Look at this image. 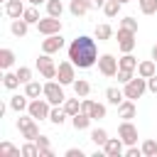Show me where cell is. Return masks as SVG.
I'll return each instance as SVG.
<instances>
[{"instance_id":"39","label":"cell","mask_w":157,"mask_h":157,"mask_svg":"<svg viewBox=\"0 0 157 157\" xmlns=\"http://www.w3.org/2000/svg\"><path fill=\"white\" fill-rule=\"evenodd\" d=\"M115 76H118V83H123V86H125V83L132 78V71H130V69H118V74H115Z\"/></svg>"},{"instance_id":"27","label":"cell","mask_w":157,"mask_h":157,"mask_svg":"<svg viewBox=\"0 0 157 157\" xmlns=\"http://www.w3.org/2000/svg\"><path fill=\"white\" fill-rule=\"evenodd\" d=\"M20 83H22V81H20V76H17V74H10V71H5V76H2V86H5V88L15 91Z\"/></svg>"},{"instance_id":"21","label":"cell","mask_w":157,"mask_h":157,"mask_svg":"<svg viewBox=\"0 0 157 157\" xmlns=\"http://www.w3.org/2000/svg\"><path fill=\"white\" fill-rule=\"evenodd\" d=\"M27 29H29V22H25L22 17L12 20V25H10V32H12L15 37H25V34H27Z\"/></svg>"},{"instance_id":"46","label":"cell","mask_w":157,"mask_h":157,"mask_svg":"<svg viewBox=\"0 0 157 157\" xmlns=\"http://www.w3.org/2000/svg\"><path fill=\"white\" fill-rule=\"evenodd\" d=\"M91 5H93V7H103V5H105V0H91Z\"/></svg>"},{"instance_id":"25","label":"cell","mask_w":157,"mask_h":157,"mask_svg":"<svg viewBox=\"0 0 157 157\" xmlns=\"http://www.w3.org/2000/svg\"><path fill=\"white\" fill-rule=\"evenodd\" d=\"M120 7H123V2H120V0H105L103 12H105V17H115V15L120 12Z\"/></svg>"},{"instance_id":"20","label":"cell","mask_w":157,"mask_h":157,"mask_svg":"<svg viewBox=\"0 0 157 157\" xmlns=\"http://www.w3.org/2000/svg\"><path fill=\"white\" fill-rule=\"evenodd\" d=\"M27 98H29L27 93H25V96H12V98H10V108H12L15 113L27 110V108H29V101H27Z\"/></svg>"},{"instance_id":"17","label":"cell","mask_w":157,"mask_h":157,"mask_svg":"<svg viewBox=\"0 0 157 157\" xmlns=\"http://www.w3.org/2000/svg\"><path fill=\"white\" fill-rule=\"evenodd\" d=\"M91 7H93V5H91V0H71V5H69V10H71V15H74V17L86 15Z\"/></svg>"},{"instance_id":"15","label":"cell","mask_w":157,"mask_h":157,"mask_svg":"<svg viewBox=\"0 0 157 157\" xmlns=\"http://www.w3.org/2000/svg\"><path fill=\"white\" fill-rule=\"evenodd\" d=\"M155 74H157V61H155V59H147V61H140V64H137V76L150 78V76H155Z\"/></svg>"},{"instance_id":"5","label":"cell","mask_w":157,"mask_h":157,"mask_svg":"<svg viewBox=\"0 0 157 157\" xmlns=\"http://www.w3.org/2000/svg\"><path fill=\"white\" fill-rule=\"evenodd\" d=\"M123 91H125V98H132V101H135V98H140V96L147 91V78H142V76L135 78V76H132V78L125 83Z\"/></svg>"},{"instance_id":"19","label":"cell","mask_w":157,"mask_h":157,"mask_svg":"<svg viewBox=\"0 0 157 157\" xmlns=\"http://www.w3.org/2000/svg\"><path fill=\"white\" fill-rule=\"evenodd\" d=\"M91 120H93V118H91L88 113H83V110L76 113V115H71V125H74L76 130H86V128L91 125Z\"/></svg>"},{"instance_id":"30","label":"cell","mask_w":157,"mask_h":157,"mask_svg":"<svg viewBox=\"0 0 157 157\" xmlns=\"http://www.w3.org/2000/svg\"><path fill=\"white\" fill-rule=\"evenodd\" d=\"M64 110L69 113V118L76 115V113H81V103H78V98H66V101H64Z\"/></svg>"},{"instance_id":"31","label":"cell","mask_w":157,"mask_h":157,"mask_svg":"<svg viewBox=\"0 0 157 157\" xmlns=\"http://www.w3.org/2000/svg\"><path fill=\"white\" fill-rule=\"evenodd\" d=\"M91 140H93L98 147H103V145L108 142V132H105L103 128H96V130H91Z\"/></svg>"},{"instance_id":"9","label":"cell","mask_w":157,"mask_h":157,"mask_svg":"<svg viewBox=\"0 0 157 157\" xmlns=\"http://www.w3.org/2000/svg\"><path fill=\"white\" fill-rule=\"evenodd\" d=\"M56 78H59V83H64V86H69V83H74V81H76L74 61H71V59H69V61H61V64L56 66Z\"/></svg>"},{"instance_id":"42","label":"cell","mask_w":157,"mask_h":157,"mask_svg":"<svg viewBox=\"0 0 157 157\" xmlns=\"http://www.w3.org/2000/svg\"><path fill=\"white\" fill-rule=\"evenodd\" d=\"M66 157H83V150L81 147H69L66 150Z\"/></svg>"},{"instance_id":"6","label":"cell","mask_w":157,"mask_h":157,"mask_svg":"<svg viewBox=\"0 0 157 157\" xmlns=\"http://www.w3.org/2000/svg\"><path fill=\"white\" fill-rule=\"evenodd\" d=\"M37 29H39V34H44V37H49V34H59V32H61V17H52V15H47L44 20L37 22Z\"/></svg>"},{"instance_id":"4","label":"cell","mask_w":157,"mask_h":157,"mask_svg":"<svg viewBox=\"0 0 157 157\" xmlns=\"http://www.w3.org/2000/svg\"><path fill=\"white\" fill-rule=\"evenodd\" d=\"M64 83H56V81H47L44 83V98L52 103V105H59V103H64L66 101V96H64V88H61Z\"/></svg>"},{"instance_id":"32","label":"cell","mask_w":157,"mask_h":157,"mask_svg":"<svg viewBox=\"0 0 157 157\" xmlns=\"http://www.w3.org/2000/svg\"><path fill=\"white\" fill-rule=\"evenodd\" d=\"M0 155H10V157H20L22 155V150H17L12 142H7V140H2L0 142Z\"/></svg>"},{"instance_id":"41","label":"cell","mask_w":157,"mask_h":157,"mask_svg":"<svg viewBox=\"0 0 157 157\" xmlns=\"http://www.w3.org/2000/svg\"><path fill=\"white\" fill-rule=\"evenodd\" d=\"M142 155V150L140 147H135V145H128V150H125V157H140Z\"/></svg>"},{"instance_id":"26","label":"cell","mask_w":157,"mask_h":157,"mask_svg":"<svg viewBox=\"0 0 157 157\" xmlns=\"http://www.w3.org/2000/svg\"><path fill=\"white\" fill-rule=\"evenodd\" d=\"M113 37V27L110 25H96V39L98 42H105Z\"/></svg>"},{"instance_id":"33","label":"cell","mask_w":157,"mask_h":157,"mask_svg":"<svg viewBox=\"0 0 157 157\" xmlns=\"http://www.w3.org/2000/svg\"><path fill=\"white\" fill-rule=\"evenodd\" d=\"M47 12H49L52 17H61V12H64L61 0H47Z\"/></svg>"},{"instance_id":"35","label":"cell","mask_w":157,"mask_h":157,"mask_svg":"<svg viewBox=\"0 0 157 157\" xmlns=\"http://www.w3.org/2000/svg\"><path fill=\"white\" fill-rule=\"evenodd\" d=\"M140 150H142L145 157H157V140H145Z\"/></svg>"},{"instance_id":"47","label":"cell","mask_w":157,"mask_h":157,"mask_svg":"<svg viewBox=\"0 0 157 157\" xmlns=\"http://www.w3.org/2000/svg\"><path fill=\"white\" fill-rule=\"evenodd\" d=\"M42 2L47 5V0H29V5H42Z\"/></svg>"},{"instance_id":"45","label":"cell","mask_w":157,"mask_h":157,"mask_svg":"<svg viewBox=\"0 0 157 157\" xmlns=\"http://www.w3.org/2000/svg\"><path fill=\"white\" fill-rule=\"evenodd\" d=\"M39 157H54L52 147H39Z\"/></svg>"},{"instance_id":"49","label":"cell","mask_w":157,"mask_h":157,"mask_svg":"<svg viewBox=\"0 0 157 157\" xmlns=\"http://www.w3.org/2000/svg\"><path fill=\"white\" fill-rule=\"evenodd\" d=\"M120 2H130V0H120Z\"/></svg>"},{"instance_id":"8","label":"cell","mask_w":157,"mask_h":157,"mask_svg":"<svg viewBox=\"0 0 157 157\" xmlns=\"http://www.w3.org/2000/svg\"><path fill=\"white\" fill-rule=\"evenodd\" d=\"M118 59L113 56V54H103V56H98V71L103 74V76H115L118 74Z\"/></svg>"},{"instance_id":"2","label":"cell","mask_w":157,"mask_h":157,"mask_svg":"<svg viewBox=\"0 0 157 157\" xmlns=\"http://www.w3.org/2000/svg\"><path fill=\"white\" fill-rule=\"evenodd\" d=\"M52 103L47 101V98H32L29 101V108H27V113L34 118V120H49V113H52V108H49Z\"/></svg>"},{"instance_id":"23","label":"cell","mask_w":157,"mask_h":157,"mask_svg":"<svg viewBox=\"0 0 157 157\" xmlns=\"http://www.w3.org/2000/svg\"><path fill=\"white\" fill-rule=\"evenodd\" d=\"M118 66H120V69H130V71H135V69H137V59L128 52V54H123V56L118 59Z\"/></svg>"},{"instance_id":"48","label":"cell","mask_w":157,"mask_h":157,"mask_svg":"<svg viewBox=\"0 0 157 157\" xmlns=\"http://www.w3.org/2000/svg\"><path fill=\"white\" fill-rule=\"evenodd\" d=\"M152 59H155V61H157V44H155V47H152Z\"/></svg>"},{"instance_id":"36","label":"cell","mask_w":157,"mask_h":157,"mask_svg":"<svg viewBox=\"0 0 157 157\" xmlns=\"http://www.w3.org/2000/svg\"><path fill=\"white\" fill-rule=\"evenodd\" d=\"M22 20H25V22H29V25H37V22H39L42 17H39V12H37V7L32 5V7H27V10H25V15H22Z\"/></svg>"},{"instance_id":"12","label":"cell","mask_w":157,"mask_h":157,"mask_svg":"<svg viewBox=\"0 0 157 157\" xmlns=\"http://www.w3.org/2000/svg\"><path fill=\"white\" fill-rule=\"evenodd\" d=\"M103 155L105 157H120V155H125V142L120 137H108V142L103 145Z\"/></svg>"},{"instance_id":"7","label":"cell","mask_w":157,"mask_h":157,"mask_svg":"<svg viewBox=\"0 0 157 157\" xmlns=\"http://www.w3.org/2000/svg\"><path fill=\"white\" fill-rule=\"evenodd\" d=\"M135 34H137V32H132V29H128V27H120V29H118V47H120L123 54H128V52L135 49Z\"/></svg>"},{"instance_id":"28","label":"cell","mask_w":157,"mask_h":157,"mask_svg":"<svg viewBox=\"0 0 157 157\" xmlns=\"http://www.w3.org/2000/svg\"><path fill=\"white\" fill-rule=\"evenodd\" d=\"M66 118H69V113H66L64 108H52V113H49V120H52L54 125H64Z\"/></svg>"},{"instance_id":"14","label":"cell","mask_w":157,"mask_h":157,"mask_svg":"<svg viewBox=\"0 0 157 157\" xmlns=\"http://www.w3.org/2000/svg\"><path fill=\"white\" fill-rule=\"evenodd\" d=\"M25 10H27V7L22 5V0H7V2H5V12H7V17H12V20L22 17Z\"/></svg>"},{"instance_id":"38","label":"cell","mask_w":157,"mask_h":157,"mask_svg":"<svg viewBox=\"0 0 157 157\" xmlns=\"http://www.w3.org/2000/svg\"><path fill=\"white\" fill-rule=\"evenodd\" d=\"M17 76H20V81H22V83H29V81H32V69L20 66V69H17Z\"/></svg>"},{"instance_id":"3","label":"cell","mask_w":157,"mask_h":157,"mask_svg":"<svg viewBox=\"0 0 157 157\" xmlns=\"http://www.w3.org/2000/svg\"><path fill=\"white\" fill-rule=\"evenodd\" d=\"M17 128H20V132H22L25 140H37L39 137V128H37V123H34V118L29 113L17 118Z\"/></svg>"},{"instance_id":"10","label":"cell","mask_w":157,"mask_h":157,"mask_svg":"<svg viewBox=\"0 0 157 157\" xmlns=\"http://www.w3.org/2000/svg\"><path fill=\"white\" fill-rule=\"evenodd\" d=\"M118 137H120L125 145H137V128H135L130 120H123L120 128H118Z\"/></svg>"},{"instance_id":"34","label":"cell","mask_w":157,"mask_h":157,"mask_svg":"<svg viewBox=\"0 0 157 157\" xmlns=\"http://www.w3.org/2000/svg\"><path fill=\"white\" fill-rule=\"evenodd\" d=\"M88 115H91L93 120H101V118H105V105H103V103H91V108H88Z\"/></svg>"},{"instance_id":"24","label":"cell","mask_w":157,"mask_h":157,"mask_svg":"<svg viewBox=\"0 0 157 157\" xmlns=\"http://www.w3.org/2000/svg\"><path fill=\"white\" fill-rule=\"evenodd\" d=\"M71 86H74V91H76V96H78V98H86V96L91 93V83H88V81H83V78L74 81Z\"/></svg>"},{"instance_id":"13","label":"cell","mask_w":157,"mask_h":157,"mask_svg":"<svg viewBox=\"0 0 157 157\" xmlns=\"http://www.w3.org/2000/svg\"><path fill=\"white\" fill-rule=\"evenodd\" d=\"M61 47H64L61 32H59V34H49L47 39H42V52H47V54H54V52H59Z\"/></svg>"},{"instance_id":"43","label":"cell","mask_w":157,"mask_h":157,"mask_svg":"<svg viewBox=\"0 0 157 157\" xmlns=\"http://www.w3.org/2000/svg\"><path fill=\"white\" fill-rule=\"evenodd\" d=\"M147 88H150V91H152V93H157V74H155V76H150V78H147Z\"/></svg>"},{"instance_id":"44","label":"cell","mask_w":157,"mask_h":157,"mask_svg":"<svg viewBox=\"0 0 157 157\" xmlns=\"http://www.w3.org/2000/svg\"><path fill=\"white\" fill-rule=\"evenodd\" d=\"M34 142H37L39 147H49V137H47V135H39V137H37Z\"/></svg>"},{"instance_id":"22","label":"cell","mask_w":157,"mask_h":157,"mask_svg":"<svg viewBox=\"0 0 157 157\" xmlns=\"http://www.w3.org/2000/svg\"><path fill=\"white\" fill-rule=\"evenodd\" d=\"M12 64H15V52H12V49H7V47H5V49H0V66L7 71Z\"/></svg>"},{"instance_id":"1","label":"cell","mask_w":157,"mask_h":157,"mask_svg":"<svg viewBox=\"0 0 157 157\" xmlns=\"http://www.w3.org/2000/svg\"><path fill=\"white\" fill-rule=\"evenodd\" d=\"M69 59L74 61V66L78 69H91L98 61V49H96V39L78 34L71 44H69Z\"/></svg>"},{"instance_id":"29","label":"cell","mask_w":157,"mask_h":157,"mask_svg":"<svg viewBox=\"0 0 157 157\" xmlns=\"http://www.w3.org/2000/svg\"><path fill=\"white\" fill-rule=\"evenodd\" d=\"M25 93L29 98H39V93H44V86H39L37 81H29V83H25Z\"/></svg>"},{"instance_id":"37","label":"cell","mask_w":157,"mask_h":157,"mask_svg":"<svg viewBox=\"0 0 157 157\" xmlns=\"http://www.w3.org/2000/svg\"><path fill=\"white\" fill-rule=\"evenodd\" d=\"M137 2H140L142 15H155L157 12V0H137Z\"/></svg>"},{"instance_id":"11","label":"cell","mask_w":157,"mask_h":157,"mask_svg":"<svg viewBox=\"0 0 157 157\" xmlns=\"http://www.w3.org/2000/svg\"><path fill=\"white\" fill-rule=\"evenodd\" d=\"M37 69H39V74L44 76V78H56V66H54V61H52V54H42L39 59H37Z\"/></svg>"},{"instance_id":"16","label":"cell","mask_w":157,"mask_h":157,"mask_svg":"<svg viewBox=\"0 0 157 157\" xmlns=\"http://www.w3.org/2000/svg\"><path fill=\"white\" fill-rule=\"evenodd\" d=\"M135 113H137V110H135L132 98H125V101L118 105V115H120L123 120H132V118H135Z\"/></svg>"},{"instance_id":"40","label":"cell","mask_w":157,"mask_h":157,"mask_svg":"<svg viewBox=\"0 0 157 157\" xmlns=\"http://www.w3.org/2000/svg\"><path fill=\"white\" fill-rule=\"evenodd\" d=\"M120 27H128V29H132V32H137V20H135V17H123V22H120Z\"/></svg>"},{"instance_id":"18","label":"cell","mask_w":157,"mask_h":157,"mask_svg":"<svg viewBox=\"0 0 157 157\" xmlns=\"http://www.w3.org/2000/svg\"><path fill=\"white\" fill-rule=\"evenodd\" d=\"M105 98H108V103H110V105H120V103L125 101V91H120V88L110 86V88H105Z\"/></svg>"}]
</instances>
